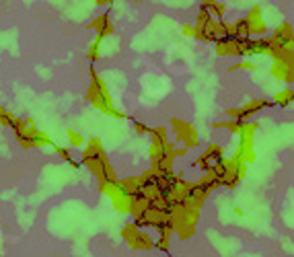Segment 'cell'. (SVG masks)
Returning a JSON list of instances; mask_svg holds the SVG:
<instances>
[{"label": "cell", "mask_w": 294, "mask_h": 257, "mask_svg": "<svg viewBox=\"0 0 294 257\" xmlns=\"http://www.w3.org/2000/svg\"><path fill=\"white\" fill-rule=\"evenodd\" d=\"M80 165L89 169V173L95 175L99 183L101 181H119L99 136H93V138L84 144V148L80 152Z\"/></svg>", "instance_id": "obj_1"}, {"label": "cell", "mask_w": 294, "mask_h": 257, "mask_svg": "<svg viewBox=\"0 0 294 257\" xmlns=\"http://www.w3.org/2000/svg\"><path fill=\"white\" fill-rule=\"evenodd\" d=\"M89 76H91V84H89V89H86V101H89L97 111H101L103 115H109L113 119H126V113L115 107L107 82L99 76V72L95 70V66L91 68Z\"/></svg>", "instance_id": "obj_2"}, {"label": "cell", "mask_w": 294, "mask_h": 257, "mask_svg": "<svg viewBox=\"0 0 294 257\" xmlns=\"http://www.w3.org/2000/svg\"><path fill=\"white\" fill-rule=\"evenodd\" d=\"M16 142L21 144V148L29 150V148H47L54 146L56 142L51 140V136L43 130H39L33 122V117H19V122L12 128Z\"/></svg>", "instance_id": "obj_3"}, {"label": "cell", "mask_w": 294, "mask_h": 257, "mask_svg": "<svg viewBox=\"0 0 294 257\" xmlns=\"http://www.w3.org/2000/svg\"><path fill=\"white\" fill-rule=\"evenodd\" d=\"M200 220V210L187 208V206H173L169 212V225L173 229V235H177L181 241H187L189 237L196 235V227Z\"/></svg>", "instance_id": "obj_4"}, {"label": "cell", "mask_w": 294, "mask_h": 257, "mask_svg": "<svg viewBox=\"0 0 294 257\" xmlns=\"http://www.w3.org/2000/svg\"><path fill=\"white\" fill-rule=\"evenodd\" d=\"M119 235H122V239L128 243V247L134 251H154L157 249V241L152 239V235H148L144 229H140L136 222L124 225Z\"/></svg>", "instance_id": "obj_5"}, {"label": "cell", "mask_w": 294, "mask_h": 257, "mask_svg": "<svg viewBox=\"0 0 294 257\" xmlns=\"http://www.w3.org/2000/svg\"><path fill=\"white\" fill-rule=\"evenodd\" d=\"M99 192L111 200L113 208H115L119 214H132L134 200H136V198L128 196V194L122 190V187H119L117 181H101V183H99Z\"/></svg>", "instance_id": "obj_6"}, {"label": "cell", "mask_w": 294, "mask_h": 257, "mask_svg": "<svg viewBox=\"0 0 294 257\" xmlns=\"http://www.w3.org/2000/svg\"><path fill=\"white\" fill-rule=\"evenodd\" d=\"M270 58H274V64L270 68L272 76H276L278 80L290 84L294 82V49H282L276 51Z\"/></svg>", "instance_id": "obj_7"}, {"label": "cell", "mask_w": 294, "mask_h": 257, "mask_svg": "<svg viewBox=\"0 0 294 257\" xmlns=\"http://www.w3.org/2000/svg\"><path fill=\"white\" fill-rule=\"evenodd\" d=\"M169 126L173 130V136L177 138V142H181V146H185L187 150L196 148L200 144V134H198V130L192 124L183 122V119H179V117H171Z\"/></svg>", "instance_id": "obj_8"}, {"label": "cell", "mask_w": 294, "mask_h": 257, "mask_svg": "<svg viewBox=\"0 0 294 257\" xmlns=\"http://www.w3.org/2000/svg\"><path fill=\"white\" fill-rule=\"evenodd\" d=\"M245 173H247V165L233 154V157L227 159V163H224V173L220 177V185L229 187V190H235V187L243 181Z\"/></svg>", "instance_id": "obj_9"}, {"label": "cell", "mask_w": 294, "mask_h": 257, "mask_svg": "<svg viewBox=\"0 0 294 257\" xmlns=\"http://www.w3.org/2000/svg\"><path fill=\"white\" fill-rule=\"evenodd\" d=\"M282 49H294V29L290 23H282L278 25L272 35H270V51L268 56L276 54V51H282Z\"/></svg>", "instance_id": "obj_10"}, {"label": "cell", "mask_w": 294, "mask_h": 257, "mask_svg": "<svg viewBox=\"0 0 294 257\" xmlns=\"http://www.w3.org/2000/svg\"><path fill=\"white\" fill-rule=\"evenodd\" d=\"M274 103L268 99H251L247 103H243L241 107H231L227 109V117L229 119H239V122H249V117H253L255 113H259L262 109L272 107Z\"/></svg>", "instance_id": "obj_11"}, {"label": "cell", "mask_w": 294, "mask_h": 257, "mask_svg": "<svg viewBox=\"0 0 294 257\" xmlns=\"http://www.w3.org/2000/svg\"><path fill=\"white\" fill-rule=\"evenodd\" d=\"M249 41H251V39H249ZM249 41H241V39L229 37V39L216 41V43H214V49H216V54H218V56H222V58H227V56H235V58H249V56H251Z\"/></svg>", "instance_id": "obj_12"}, {"label": "cell", "mask_w": 294, "mask_h": 257, "mask_svg": "<svg viewBox=\"0 0 294 257\" xmlns=\"http://www.w3.org/2000/svg\"><path fill=\"white\" fill-rule=\"evenodd\" d=\"M220 161H224V148L220 144H208L204 148V152L194 161V167L200 169L202 175H204V173H208L214 165H218Z\"/></svg>", "instance_id": "obj_13"}, {"label": "cell", "mask_w": 294, "mask_h": 257, "mask_svg": "<svg viewBox=\"0 0 294 257\" xmlns=\"http://www.w3.org/2000/svg\"><path fill=\"white\" fill-rule=\"evenodd\" d=\"M245 21L251 29V35L253 37H266V33H268V25L264 21V16H262V8H259L257 4L249 8L247 16H245Z\"/></svg>", "instance_id": "obj_14"}, {"label": "cell", "mask_w": 294, "mask_h": 257, "mask_svg": "<svg viewBox=\"0 0 294 257\" xmlns=\"http://www.w3.org/2000/svg\"><path fill=\"white\" fill-rule=\"evenodd\" d=\"M86 27L93 29V31H97V37H95V39H99V41H103L105 37L113 35V31H115V27H113V23H111L109 12H103V14L95 16V19H93L89 25H86Z\"/></svg>", "instance_id": "obj_15"}, {"label": "cell", "mask_w": 294, "mask_h": 257, "mask_svg": "<svg viewBox=\"0 0 294 257\" xmlns=\"http://www.w3.org/2000/svg\"><path fill=\"white\" fill-rule=\"evenodd\" d=\"M196 183V187L202 192V194H206V196H210L214 190H218V187H222L220 185V177L214 173V171H208V173H204L198 181H194Z\"/></svg>", "instance_id": "obj_16"}, {"label": "cell", "mask_w": 294, "mask_h": 257, "mask_svg": "<svg viewBox=\"0 0 294 257\" xmlns=\"http://www.w3.org/2000/svg\"><path fill=\"white\" fill-rule=\"evenodd\" d=\"M119 187L132 198H138L140 196V190H142V177L140 175H134V177H124V179H119L117 181Z\"/></svg>", "instance_id": "obj_17"}, {"label": "cell", "mask_w": 294, "mask_h": 257, "mask_svg": "<svg viewBox=\"0 0 294 257\" xmlns=\"http://www.w3.org/2000/svg\"><path fill=\"white\" fill-rule=\"evenodd\" d=\"M200 8L208 10L212 14V19H216V21H222V16L227 14V4L218 2V0H204V2H200Z\"/></svg>", "instance_id": "obj_18"}, {"label": "cell", "mask_w": 294, "mask_h": 257, "mask_svg": "<svg viewBox=\"0 0 294 257\" xmlns=\"http://www.w3.org/2000/svg\"><path fill=\"white\" fill-rule=\"evenodd\" d=\"M233 37H235V39H241V41L253 39L251 29H249V25H247V21H245V16H243V19H237V21L233 23Z\"/></svg>", "instance_id": "obj_19"}, {"label": "cell", "mask_w": 294, "mask_h": 257, "mask_svg": "<svg viewBox=\"0 0 294 257\" xmlns=\"http://www.w3.org/2000/svg\"><path fill=\"white\" fill-rule=\"evenodd\" d=\"M249 47H251V56H268L270 51V37H253L249 41Z\"/></svg>", "instance_id": "obj_20"}, {"label": "cell", "mask_w": 294, "mask_h": 257, "mask_svg": "<svg viewBox=\"0 0 294 257\" xmlns=\"http://www.w3.org/2000/svg\"><path fill=\"white\" fill-rule=\"evenodd\" d=\"M171 239H173V229H171V227H163V229H159L157 249L163 251V253H169V249H171Z\"/></svg>", "instance_id": "obj_21"}, {"label": "cell", "mask_w": 294, "mask_h": 257, "mask_svg": "<svg viewBox=\"0 0 294 257\" xmlns=\"http://www.w3.org/2000/svg\"><path fill=\"white\" fill-rule=\"evenodd\" d=\"M294 101V89H290V87H286V89H282V91H278L274 95V99H272V103L274 105H290V103Z\"/></svg>", "instance_id": "obj_22"}, {"label": "cell", "mask_w": 294, "mask_h": 257, "mask_svg": "<svg viewBox=\"0 0 294 257\" xmlns=\"http://www.w3.org/2000/svg\"><path fill=\"white\" fill-rule=\"evenodd\" d=\"M66 138H68V146L70 148H84V136L80 134V132H76V130H72V128H68L66 130Z\"/></svg>", "instance_id": "obj_23"}, {"label": "cell", "mask_w": 294, "mask_h": 257, "mask_svg": "<svg viewBox=\"0 0 294 257\" xmlns=\"http://www.w3.org/2000/svg\"><path fill=\"white\" fill-rule=\"evenodd\" d=\"M56 152H58V157L62 159V161H66L68 165H72V167H76V169H80V163H76L74 159H72V152H70V146H60V144H54L51 146Z\"/></svg>", "instance_id": "obj_24"}, {"label": "cell", "mask_w": 294, "mask_h": 257, "mask_svg": "<svg viewBox=\"0 0 294 257\" xmlns=\"http://www.w3.org/2000/svg\"><path fill=\"white\" fill-rule=\"evenodd\" d=\"M16 122H19V117H16L14 113H10L6 107L0 105V126H4V128H14Z\"/></svg>", "instance_id": "obj_25"}, {"label": "cell", "mask_w": 294, "mask_h": 257, "mask_svg": "<svg viewBox=\"0 0 294 257\" xmlns=\"http://www.w3.org/2000/svg\"><path fill=\"white\" fill-rule=\"evenodd\" d=\"M241 124L243 122H239V119H224V122H216L214 128H224V130H229L231 134H241Z\"/></svg>", "instance_id": "obj_26"}, {"label": "cell", "mask_w": 294, "mask_h": 257, "mask_svg": "<svg viewBox=\"0 0 294 257\" xmlns=\"http://www.w3.org/2000/svg\"><path fill=\"white\" fill-rule=\"evenodd\" d=\"M101 43H103V41L95 39V41H91L89 49H86V60H89L91 64H95V62L101 58Z\"/></svg>", "instance_id": "obj_27"}, {"label": "cell", "mask_w": 294, "mask_h": 257, "mask_svg": "<svg viewBox=\"0 0 294 257\" xmlns=\"http://www.w3.org/2000/svg\"><path fill=\"white\" fill-rule=\"evenodd\" d=\"M132 124H134V132H136L138 136H146V134L150 136L152 128H148V126H146L144 122H140V119H134V122H132Z\"/></svg>", "instance_id": "obj_28"}, {"label": "cell", "mask_w": 294, "mask_h": 257, "mask_svg": "<svg viewBox=\"0 0 294 257\" xmlns=\"http://www.w3.org/2000/svg\"><path fill=\"white\" fill-rule=\"evenodd\" d=\"M229 70L233 72V70H255V64L253 62H249V60H241V62H237V64H233Z\"/></svg>", "instance_id": "obj_29"}, {"label": "cell", "mask_w": 294, "mask_h": 257, "mask_svg": "<svg viewBox=\"0 0 294 257\" xmlns=\"http://www.w3.org/2000/svg\"><path fill=\"white\" fill-rule=\"evenodd\" d=\"M181 33H183V37H196V27L192 23H183L181 25Z\"/></svg>", "instance_id": "obj_30"}, {"label": "cell", "mask_w": 294, "mask_h": 257, "mask_svg": "<svg viewBox=\"0 0 294 257\" xmlns=\"http://www.w3.org/2000/svg\"><path fill=\"white\" fill-rule=\"evenodd\" d=\"M187 154V148L185 146H177L175 148V159H181V157H185Z\"/></svg>", "instance_id": "obj_31"}, {"label": "cell", "mask_w": 294, "mask_h": 257, "mask_svg": "<svg viewBox=\"0 0 294 257\" xmlns=\"http://www.w3.org/2000/svg\"><path fill=\"white\" fill-rule=\"evenodd\" d=\"M111 0H95V6H109Z\"/></svg>", "instance_id": "obj_32"}]
</instances>
